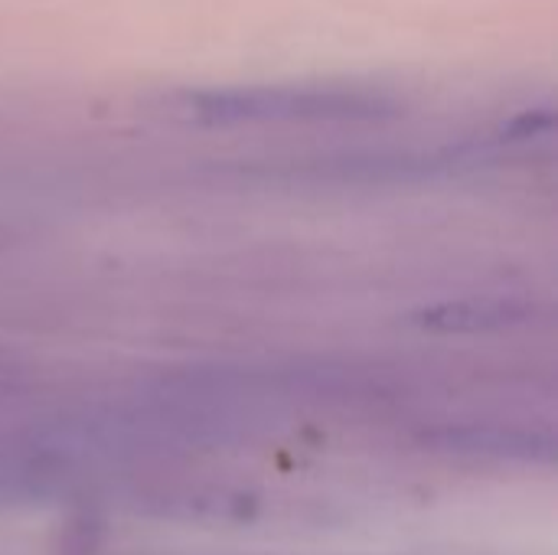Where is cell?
<instances>
[{
	"instance_id": "obj_1",
	"label": "cell",
	"mask_w": 558,
	"mask_h": 555,
	"mask_svg": "<svg viewBox=\"0 0 558 555\" xmlns=\"http://www.w3.org/2000/svg\"><path fill=\"white\" fill-rule=\"evenodd\" d=\"M396 111V101L373 88L350 85H248L193 88L170 95V114L206 124H291V121H373Z\"/></svg>"
},
{
	"instance_id": "obj_2",
	"label": "cell",
	"mask_w": 558,
	"mask_h": 555,
	"mask_svg": "<svg viewBox=\"0 0 558 555\" xmlns=\"http://www.w3.org/2000/svg\"><path fill=\"white\" fill-rule=\"evenodd\" d=\"M510 314H513L510 304H494V301H487V304H481V307H474V311L464 307V304H458V307L428 314L425 324H432V327H448V330H461V327H490V324L500 327V324L513 321Z\"/></svg>"
}]
</instances>
